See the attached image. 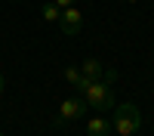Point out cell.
<instances>
[{
	"label": "cell",
	"instance_id": "cell-6",
	"mask_svg": "<svg viewBox=\"0 0 154 136\" xmlns=\"http://www.w3.org/2000/svg\"><path fill=\"white\" fill-rule=\"evenodd\" d=\"M65 81H68V84L74 87V90H80V93L86 90V87H89V84H93V81H89V77H86V74L80 71V68H74V65H68V68H65Z\"/></svg>",
	"mask_w": 154,
	"mask_h": 136
},
{
	"label": "cell",
	"instance_id": "cell-10",
	"mask_svg": "<svg viewBox=\"0 0 154 136\" xmlns=\"http://www.w3.org/2000/svg\"><path fill=\"white\" fill-rule=\"evenodd\" d=\"M6 90V77H3V74H0V93H3Z\"/></svg>",
	"mask_w": 154,
	"mask_h": 136
},
{
	"label": "cell",
	"instance_id": "cell-12",
	"mask_svg": "<svg viewBox=\"0 0 154 136\" xmlns=\"http://www.w3.org/2000/svg\"><path fill=\"white\" fill-rule=\"evenodd\" d=\"M12 3H16V0H12Z\"/></svg>",
	"mask_w": 154,
	"mask_h": 136
},
{
	"label": "cell",
	"instance_id": "cell-5",
	"mask_svg": "<svg viewBox=\"0 0 154 136\" xmlns=\"http://www.w3.org/2000/svg\"><path fill=\"white\" fill-rule=\"evenodd\" d=\"M114 124L105 121V118H89L86 121V136H111Z\"/></svg>",
	"mask_w": 154,
	"mask_h": 136
},
{
	"label": "cell",
	"instance_id": "cell-4",
	"mask_svg": "<svg viewBox=\"0 0 154 136\" xmlns=\"http://www.w3.org/2000/svg\"><path fill=\"white\" fill-rule=\"evenodd\" d=\"M80 28H83V16H80V9H77V6H68V9H62L59 31L65 34V37H74V34H80Z\"/></svg>",
	"mask_w": 154,
	"mask_h": 136
},
{
	"label": "cell",
	"instance_id": "cell-9",
	"mask_svg": "<svg viewBox=\"0 0 154 136\" xmlns=\"http://www.w3.org/2000/svg\"><path fill=\"white\" fill-rule=\"evenodd\" d=\"M53 3H56V6H62V9H68V6H74V3H77V0H53Z\"/></svg>",
	"mask_w": 154,
	"mask_h": 136
},
{
	"label": "cell",
	"instance_id": "cell-13",
	"mask_svg": "<svg viewBox=\"0 0 154 136\" xmlns=\"http://www.w3.org/2000/svg\"><path fill=\"white\" fill-rule=\"evenodd\" d=\"M0 136H3V133H0Z\"/></svg>",
	"mask_w": 154,
	"mask_h": 136
},
{
	"label": "cell",
	"instance_id": "cell-1",
	"mask_svg": "<svg viewBox=\"0 0 154 136\" xmlns=\"http://www.w3.org/2000/svg\"><path fill=\"white\" fill-rule=\"evenodd\" d=\"M111 124L120 136H136L139 127H142V111L133 102H120V105H114V121Z\"/></svg>",
	"mask_w": 154,
	"mask_h": 136
},
{
	"label": "cell",
	"instance_id": "cell-7",
	"mask_svg": "<svg viewBox=\"0 0 154 136\" xmlns=\"http://www.w3.org/2000/svg\"><path fill=\"white\" fill-rule=\"evenodd\" d=\"M80 71L86 74L89 81H102V74H105V68H102V62H99V59H93V56H89V59H83Z\"/></svg>",
	"mask_w": 154,
	"mask_h": 136
},
{
	"label": "cell",
	"instance_id": "cell-3",
	"mask_svg": "<svg viewBox=\"0 0 154 136\" xmlns=\"http://www.w3.org/2000/svg\"><path fill=\"white\" fill-rule=\"evenodd\" d=\"M86 102H83V96H74V99H65V102L59 105V115H56V127H65V124H74V121H80L86 115Z\"/></svg>",
	"mask_w": 154,
	"mask_h": 136
},
{
	"label": "cell",
	"instance_id": "cell-8",
	"mask_svg": "<svg viewBox=\"0 0 154 136\" xmlns=\"http://www.w3.org/2000/svg\"><path fill=\"white\" fill-rule=\"evenodd\" d=\"M40 16H43L49 25H59V19H62V6H56V3H46V6L40 9Z\"/></svg>",
	"mask_w": 154,
	"mask_h": 136
},
{
	"label": "cell",
	"instance_id": "cell-11",
	"mask_svg": "<svg viewBox=\"0 0 154 136\" xmlns=\"http://www.w3.org/2000/svg\"><path fill=\"white\" fill-rule=\"evenodd\" d=\"M117 3H139V0H117Z\"/></svg>",
	"mask_w": 154,
	"mask_h": 136
},
{
	"label": "cell",
	"instance_id": "cell-2",
	"mask_svg": "<svg viewBox=\"0 0 154 136\" xmlns=\"http://www.w3.org/2000/svg\"><path fill=\"white\" fill-rule=\"evenodd\" d=\"M80 96H83V102H86L89 108H99V111L117 105V102H114V90H111V84H105V81H93Z\"/></svg>",
	"mask_w": 154,
	"mask_h": 136
}]
</instances>
